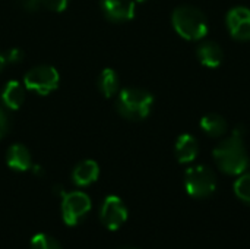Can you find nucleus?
Returning a JSON list of instances; mask_svg holds the SVG:
<instances>
[{"label": "nucleus", "instance_id": "nucleus-1", "mask_svg": "<svg viewBox=\"0 0 250 249\" xmlns=\"http://www.w3.org/2000/svg\"><path fill=\"white\" fill-rule=\"evenodd\" d=\"M245 128L237 126L230 136L223 139L212 151L218 169L230 176H240L249 167V156L245 145Z\"/></svg>", "mask_w": 250, "mask_h": 249}, {"label": "nucleus", "instance_id": "nucleus-2", "mask_svg": "<svg viewBox=\"0 0 250 249\" xmlns=\"http://www.w3.org/2000/svg\"><path fill=\"white\" fill-rule=\"evenodd\" d=\"M174 31L188 41H201L208 34V21L204 12L190 4H182L171 15Z\"/></svg>", "mask_w": 250, "mask_h": 249}, {"label": "nucleus", "instance_id": "nucleus-3", "mask_svg": "<svg viewBox=\"0 0 250 249\" xmlns=\"http://www.w3.org/2000/svg\"><path fill=\"white\" fill-rule=\"evenodd\" d=\"M154 104L151 92L142 88H125L119 92L116 109L120 116L127 120H144L149 116Z\"/></svg>", "mask_w": 250, "mask_h": 249}, {"label": "nucleus", "instance_id": "nucleus-4", "mask_svg": "<svg viewBox=\"0 0 250 249\" xmlns=\"http://www.w3.org/2000/svg\"><path fill=\"white\" fill-rule=\"evenodd\" d=\"M185 188L192 198H208L217 189V176L208 166H192L185 173Z\"/></svg>", "mask_w": 250, "mask_h": 249}, {"label": "nucleus", "instance_id": "nucleus-5", "mask_svg": "<svg viewBox=\"0 0 250 249\" xmlns=\"http://www.w3.org/2000/svg\"><path fill=\"white\" fill-rule=\"evenodd\" d=\"M59 72L50 65H38L29 69L23 78L26 90L34 91L40 95H48L59 87Z\"/></svg>", "mask_w": 250, "mask_h": 249}, {"label": "nucleus", "instance_id": "nucleus-6", "mask_svg": "<svg viewBox=\"0 0 250 249\" xmlns=\"http://www.w3.org/2000/svg\"><path fill=\"white\" fill-rule=\"evenodd\" d=\"M91 210V200L86 194L66 192L62 198V216L67 226H76Z\"/></svg>", "mask_w": 250, "mask_h": 249}, {"label": "nucleus", "instance_id": "nucleus-7", "mask_svg": "<svg viewBox=\"0 0 250 249\" xmlns=\"http://www.w3.org/2000/svg\"><path fill=\"white\" fill-rule=\"evenodd\" d=\"M127 216H129L127 208L119 197L108 195L104 200L100 210V220L108 230L120 229L126 223Z\"/></svg>", "mask_w": 250, "mask_h": 249}, {"label": "nucleus", "instance_id": "nucleus-8", "mask_svg": "<svg viewBox=\"0 0 250 249\" xmlns=\"http://www.w3.org/2000/svg\"><path fill=\"white\" fill-rule=\"evenodd\" d=\"M227 28L234 40H250V9L246 6H236L229 10L226 16Z\"/></svg>", "mask_w": 250, "mask_h": 249}, {"label": "nucleus", "instance_id": "nucleus-9", "mask_svg": "<svg viewBox=\"0 0 250 249\" xmlns=\"http://www.w3.org/2000/svg\"><path fill=\"white\" fill-rule=\"evenodd\" d=\"M101 9L105 18L113 22L130 21L135 16L133 0H101Z\"/></svg>", "mask_w": 250, "mask_h": 249}, {"label": "nucleus", "instance_id": "nucleus-10", "mask_svg": "<svg viewBox=\"0 0 250 249\" xmlns=\"http://www.w3.org/2000/svg\"><path fill=\"white\" fill-rule=\"evenodd\" d=\"M199 153V144L198 139L190 135V134H182L174 145V154L179 163L186 164V163H192Z\"/></svg>", "mask_w": 250, "mask_h": 249}, {"label": "nucleus", "instance_id": "nucleus-11", "mask_svg": "<svg viewBox=\"0 0 250 249\" xmlns=\"http://www.w3.org/2000/svg\"><path fill=\"white\" fill-rule=\"evenodd\" d=\"M196 56L204 66L212 68V69L218 68L224 60L223 48L220 47V44H217L215 41H211V40H205L198 45Z\"/></svg>", "mask_w": 250, "mask_h": 249}, {"label": "nucleus", "instance_id": "nucleus-12", "mask_svg": "<svg viewBox=\"0 0 250 249\" xmlns=\"http://www.w3.org/2000/svg\"><path fill=\"white\" fill-rule=\"evenodd\" d=\"M6 163L12 170L26 172L32 167V158L28 148L22 144H15L9 147L6 153Z\"/></svg>", "mask_w": 250, "mask_h": 249}, {"label": "nucleus", "instance_id": "nucleus-13", "mask_svg": "<svg viewBox=\"0 0 250 249\" xmlns=\"http://www.w3.org/2000/svg\"><path fill=\"white\" fill-rule=\"evenodd\" d=\"M100 176V167L94 160H85L76 164L72 172V181L78 186H88Z\"/></svg>", "mask_w": 250, "mask_h": 249}, {"label": "nucleus", "instance_id": "nucleus-14", "mask_svg": "<svg viewBox=\"0 0 250 249\" xmlns=\"http://www.w3.org/2000/svg\"><path fill=\"white\" fill-rule=\"evenodd\" d=\"M1 101L10 110H18L25 101L23 87L18 81H9L1 90Z\"/></svg>", "mask_w": 250, "mask_h": 249}, {"label": "nucleus", "instance_id": "nucleus-15", "mask_svg": "<svg viewBox=\"0 0 250 249\" xmlns=\"http://www.w3.org/2000/svg\"><path fill=\"white\" fill-rule=\"evenodd\" d=\"M199 126L211 138H220V136L226 135V132L229 129L227 120L221 114H217V113H208V114L202 116Z\"/></svg>", "mask_w": 250, "mask_h": 249}, {"label": "nucleus", "instance_id": "nucleus-16", "mask_svg": "<svg viewBox=\"0 0 250 249\" xmlns=\"http://www.w3.org/2000/svg\"><path fill=\"white\" fill-rule=\"evenodd\" d=\"M98 90L101 91V94L104 97H113L117 92V90H119V76L113 69L107 68L100 73Z\"/></svg>", "mask_w": 250, "mask_h": 249}, {"label": "nucleus", "instance_id": "nucleus-17", "mask_svg": "<svg viewBox=\"0 0 250 249\" xmlns=\"http://www.w3.org/2000/svg\"><path fill=\"white\" fill-rule=\"evenodd\" d=\"M234 194L236 197L250 205V173H243L234 182Z\"/></svg>", "mask_w": 250, "mask_h": 249}, {"label": "nucleus", "instance_id": "nucleus-18", "mask_svg": "<svg viewBox=\"0 0 250 249\" xmlns=\"http://www.w3.org/2000/svg\"><path fill=\"white\" fill-rule=\"evenodd\" d=\"M31 249H62V245L54 238L38 233L31 239Z\"/></svg>", "mask_w": 250, "mask_h": 249}, {"label": "nucleus", "instance_id": "nucleus-19", "mask_svg": "<svg viewBox=\"0 0 250 249\" xmlns=\"http://www.w3.org/2000/svg\"><path fill=\"white\" fill-rule=\"evenodd\" d=\"M40 4L51 12H62L67 6V0H40Z\"/></svg>", "mask_w": 250, "mask_h": 249}, {"label": "nucleus", "instance_id": "nucleus-20", "mask_svg": "<svg viewBox=\"0 0 250 249\" xmlns=\"http://www.w3.org/2000/svg\"><path fill=\"white\" fill-rule=\"evenodd\" d=\"M23 51L21 48H12L6 53V59H7V63H19L22 59H23Z\"/></svg>", "mask_w": 250, "mask_h": 249}, {"label": "nucleus", "instance_id": "nucleus-21", "mask_svg": "<svg viewBox=\"0 0 250 249\" xmlns=\"http://www.w3.org/2000/svg\"><path fill=\"white\" fill-rule=\"evenodd\" d=\"M7 129H9V117L6 112L0 107V138H3L7 134Z\"/></svg>", "mask_w": 250, "mask_h": 249}, {"label": "nucleus", "instance_id": "nucleus-22", "mask_svg": "<svg viewBox=\"0 0 250 249\" xmlns=\"http://www.w3.org/2000/svg\"><path fill=\"white\" fill-rule=\"evenodd\" d=\"M16 1L26 10H37L41 6L40 0H16Z\"/></svg>", "mask_w": 250, "mask_h": 249}, {"label": "nucleus", "instance_id": "nucleus-23", "mask_svg": "<svg viewBox=\"0 0 250 249\" xmlns=\"http://www.w3.org/2000/svg\"><path fill=\"white\" fill-rule=\"evenodd\" d=\"M6 63H7V59H6V54H3V53H0V72L4 69V66H6Z\"/></svg>", "mask_w": 250, "mask_h": 249}, {"label": "nucleus", "instance_id": "nucleus-24", "mask_svg": "<svg viewBox=\"0 0 250 249\" xmlns=\"http://www.w3.org/2000/svg\"><path fill=\"white\" fill-rule=\"evenodd\" d=\"M119 249H135V248H129V247H123V248H119Z\"/></svg>", "mask_w": 250, "mask_h": 249}, {"label": "nucleus", "instance_id": "nucleus-25", "mask_svg": "<svg viewBox=\"0 0 250 249\" xmlns=\"http://www.w3.org/2000/svg\"><path fill=\"white\" fill-rule=\"evenodd\" d=\"M136 1H144V0H136Z\"/></svg>", "mask_w": 250, "mask_h": 249}]
</instances>
